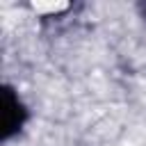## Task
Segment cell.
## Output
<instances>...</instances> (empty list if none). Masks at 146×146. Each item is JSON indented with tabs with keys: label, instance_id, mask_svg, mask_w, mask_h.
<instances>
[{
	"label": "cell",
	"instance_id": "6da1fadb",
	"mask_svg": "<svg viewBox=\"0 0 146 146\" xmlns=\"http://www.w3.org/2000/svg\"><path fill=\"white\" fill-rule=\"evenodd\" d=\"M30 121V110L11 84H2V141L14 139L23 132Z\"/></svg>",
	"mask_w": 146,
	"mask_h": 146
},
{
	"label": "cell",
	"instance_id": "7a4b0ae2",
	"mask_svg": "<svg viewBox=\"0 0 146 146\" xmlns=\"http://www.w3.org/2000/svg\"><path fill=\"white\" fill-rule=\"evenodd\" d=\"M139 14H141V18H146V2H139Z\"/></svg>",
	"mask_w": 146,
	"mask_h": 146
}]
</instances>
